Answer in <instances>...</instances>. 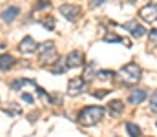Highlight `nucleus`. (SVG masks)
Returning a JSON list of instances; mask_svg holds the SVG:
<instances>
[{
	"mask_svg": "<svg viewBox=\"0 0 157 137\" xmlns=\"http://www.w3.org/2000/svg\"><path fill=\"white\" fill-rule=\"evenodd\" d=\"M143 77V70L137 62H128L126 66L121 68L119 71V82L124 84V86H133L141 81Z\"/></svg>",
	"mask_w": 157,
	"mask_h": 137,
	"instance_id": "obj_1",
	"label": "nucleus"
},
{
	"mask_svg": "<svg viewBox=\"0 0 157 137\" xmlns=\"http://www.w3.org/2000/svg\"><path fill=\"white\" fill-rule=\"evenodd\" d=\"M37 42H35V39L33 37H24L22 40H20V44H18V51L20 53H24V55H29V53H35L37 51Z\"/></svg>",
	"mask_w": 157,
	"mask_h": 137,
	"instance_id": "obj_9",
	"label": "nucleus"
},
{
	"mask_svg": "<svg viewBox=\"0 0 157 137\" xmlns=\"http://www.w3.org/2000/svg\"><path fill=\"white\" fill-rule=\"evenodd\" d=\"M102 4H104V0H95V2H91V7H93V6L97 7V6H102Z\"/></svg>",
	"mask_w": 157,
	"mask_h": 137,
	"instance_id": "obj_25",
	"label": "nucleus"
},
{
	"mask_svg": "<svg viewBox=\"0 0 157 137\" xmlns=\"http://www.w3.org/2000/svg\"><path fill=\"white\" fill-rule=\"evenodd\" d=\"M59 11L70 20V22H73V20H77L78 15H80V7L75 6V4H62L60 7H59Z\"/></svg>",
	"mask_w": 157,
	"mask_h": 137,
	"instance_id": "obj_6",
	"label": "nucleus"
},
{
	"mask_svg": "<svg viewBox=\"0 0 157 137\" xmlns=\"http://www.w3.org/2000/svg\"><path fill=\"white\" fill-rule=\"evenodd\" d=\"M110 91H112V90H102V91H91V95H93V97H97V99H102V97H104V95H108V93H110Z\"/></svg>",
	"mask_w": 157,
	"mask_h": 137,
	"instance_id": "obj_22",
	"label": "nucleus"
},
{
	"mask_svg": "<svg viewBox=\"0 0 157 137\" xmlns=\"http://www.w3.org/2000/svg\"><path fill=\"white\" fill-rule=\"evenodd\" d=\"M20 99H22V101H26V102H29V104H33V102H35V99H33L29 93H20Z\"/></svg>",
	"mask_w": 157,
	"mask_h": 137,
	"instance_id": "obj_23",
	"label": "nucleus"
},
{
	"mask_svg": "<svg viewBox=\"0 0 157 137\" xmlns=\"http://www.w3.org/2000/svg\"><path fill=\"white\" fill-rule=\"evenodd\" d=\"M146 97H148L146 90H133L128 95V102H130V104H141Z\"/></svg>",
	"mask_w": 157,
	"mask_h": 137,
	"instance_id": "obj_12",
	"label": "nucleus"
},
{
	"mask_svg": "<svg viewBox=\"0 0 157 137\" xmlns=\"http://www.w3.org/2000/svg\"><path fill=\"white\" fill-rule=\"evenodd\" d=\"M148 39H150V46H157V28L148 31Z\"/></svg>",
	"mask_w": 157,
	"mask_h": 137,
	"instance_id": "obj_19",
	"label": "nucleus"
},
{
	"mask_svg": "<svg viewBox=\"0 0 157 137\" xmlns=\"http://www.w3.org/2000/svg\"><path fill=\"white\" fill-rule=\"evenodd\" d=\"M46 7H51V2H40L35 6V11H40V9H46Z\"/></svg>",
	"mask_w": 157,
	"mask_h": 137,
	"instance_id": "obj_24",
	"label": "nucleus"
},
{
	"mask_svg": "<svg viewBox=\"0 0 157 137\" xmlns=\"http://www.w3.org/2000/svg\"><path fill=\"white\" fill-rule=\"evenodd\" d=\"M66 66L68 68H80V66H84V55H82V51H78V49L70 51L68 57H66Z\"/></svg>",
	"mask_w": 157,
	"mask_h": 137,
	"instance_id": "obj_7",
	"label": "nucleus"
},
{
	"mask_svg": "<svg viewBox=\"0 0 157 137\" xmlns=\"http://www.w3.org/2000/svg\"><path fill=\"white\" fill-rule=\"evenodd\" d=\"M37 53H39V60L42 64H53L55 62V59H57V48L55 44L51 42V40H48V42H42V44L37 48Z\"/></svg>",
	"mask_w": 157,
	"mask_h": 137,
	"instance_id": "obj_3",
	"label": "nucleus"
},
{
	"mask_svg": "<svg viewBox=\"0 0 157 137\" xmlns=\"http://www.w3.org/2000/svg\"><path fill=\"white\" fill-rule=\"evenodd\" d=\"M124 126H126V132L130 134V137H141V128H139L135 123H130V121H128Z\"/></svg>",
	"mask_w": 157,
	"mask_h": 137,
	"instance_id": "obj_16",
	"label": "nucleus"
},
{
	"mask_svg": "<svg viewBox=\"0 0 157 137\" xmlns=\"http://www.w3.org/2000/svg\"><path fill=\"white\" fill-rule=\"evenodd\" d=\"M102 40H104V42H124L126 48H130V42H126L122 37H119V35H115V33H106V35L102 37Z\"/></svg>",
	"mask_w": 157,
	"mask_h": 137,
	"instance_id": "obj_15",
	"label": "nucleus"
},
{
	"mask_svg": "<svg viewBox=\"0 0 157 137\" xmlns=\"http://www.w3.org/2000/svg\"><path fill=\"white\" fill-rule=\"evenodd\" d=\"M15 64H17V60L13 55H9V53L0 55V71H9Z\"/></svg>",
	"mask_w": 157,
	"mask_h": 137,
	"instance_id": "obj_11",
	"label": "nucleus"
},
{
	"mask_svg": "<svg viewBox=\"0 0 157 137\" xmlns=\"http://www.w3.org/2000/svg\"><path fill=\"white\" fill-rule=\"evenodd\" d=\"M97 75H99V79H102V81H112V79L115 77V71H112V70H101Z\"/></svg>",
	"mask_w": 157,
	"mask_h": 137,
	"instance_id": "obj_17",
	"label": "nucleus"
},
{
	"mask_svg": "<svg viewBox=\"0 0 157 137\" xmlns=\"http://www.w3.org/2000/svg\"><path fill=\"white\" fill-rule=\"evenodd\" d=\"M122 29L130 31V35H132V37H135V39H141V37H144V35H146V28H144V26H141L137 20H130V22L122 24Z\"/></svg>",
	"mask_w": 157,
	"mask_h": 137,
	"instance_id": "obj_4",
	"label": "nucleus"
},
{
	"mask_svg": "<svg viewBox=\"0 0 157 137\" xmlns=\"http://www.w3.org/2000/svg\"><path fill=\"white\" fill-rule=\"evenodd\" d=\"M102 117H104V108H102V106H86V108L78 113L77 121L82 126H93V124H97Z\"/></svg>",
	"mask_w": 157,
	"mask_h": 137,
	"instance_id": "obj_2",
	"label": "nucleus"
},
{
	"mask_svg": "<svg viewBox=\"0 0 157 137\" xmlns=\"http://www.w3.org/2000/svg\"><path fill=\"white\" fill-rule=\"evenodd\" d=\"M150 108H152V112L157 113V90L152 93V97H150Z\"/></svg>",
	"mask_w": 157,
	"mask_h": 137,
	"instance_id": "obj_20",
	"label": "nucleus"
},
{
	"mask_svg": "<svg viewBox=\"0 0 157 137\" xmlns=\"http://www.w3.org/2000/svg\"><path fill=\"white\" fill-rule=\"evenodd\" d=\"M40 24H42L46 29H53V28H55V20H53V18H49V20H48V18H46V20H40Z\"/></svg>",
	"mask_w": 157,
	"mask_h": 137,
	"instance_id": "obj_21",
	"label": "nucleus"
},
{
	"mask_svg": "<svg viewBox=\"0 0 157 137\" xmlns=\"http://www.w3.org/2000/svg\"><path fill=\"white\" fill-rule=\"evenodd\" d=\"M49 70H51L55 75H62V73L68 70V66H66V60H64V59H60V60H55V62H53V66H51Z\"/></svg>",
	"mask_w": 157,
	"mask_h": 137,
	"instance_id": "obj_14",
	"label": "nucleus"
},
{
	"mask_svg": "<svg viewBox=\"0 0 157 137\" xmlns=\"http://www.w3.org/2000/svg\"><path fill=\"white\" fill-rule=\"evenodd\" d=\"M139 17L146 22H154L157 20V4H146L144 7H141Z\"/></svg>",
	"mask_w": 157,
	"mask_h": 137,
	"instance_id": "obj_8",
	"label": "nucleus"
},
{
	"mask_svg": "<svg viewBox=\"0 0 157 137\" xmlns=\"http://www.w3.org/2000/svg\"><path fill=\"white\" fill-rule=\"evenodd\" d=\"M93 75H95V64L93 62H90L88 64V68H86V71H84V81H88V79H93Z\"/></svg>",
	"mask_w": 157,
	"mask_h": 137,
	"instance_id": "obj_18",
	"label": "nucleus"
},
{
	"mask_svg": "<svg viewBox=\"0 0 157 137\" xmlns=\"http://www.w3.org/2000/svg\"><path fill=\"white\" fill-rule=\"evenodd\" d=\"M122 110H124V104H122V101H112L110 104H108V112L113 115V117H117L122 113Z\"/></svg>",
	"mask_w": 157,
	"mask_h": 137,
	"instance_id": "obj_13",
	"label": "nucleus"
},
{
	"mask_svg": "<svg viewBox=\"0 0 157 137\" xmlns=\"http://www.w3.org/2000/svg\"><path fill=\"white\" fill-rule=\"evenodd\" d=\"M18 15H20V7H18V6H9V7H6V9L2 11V20L9 24V22H13Z\"/></svg>",
	"mask_w": 157,
	"mask_h": 137,
	"instance_id": "obj_10",
	"label": "nucleus"
},
{
	"mask_svg": "<svg viewBox=\"0 0 157 137\" xmlns=\"http://www.w3.org/2000/svg\"><path fill=\"white\" fill-rule=\"evenodd\" d=\"M84 90H86V81H84L82 77L70 79V82H68V95L77 97V95H80Z\"/></svg>",
	"mask_w": 157,
	"mask_h": 137,
	"instance_id": "obj_5",
	"label": "nucleus"
}]
</instances>
